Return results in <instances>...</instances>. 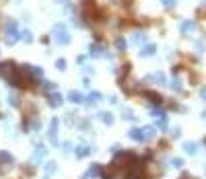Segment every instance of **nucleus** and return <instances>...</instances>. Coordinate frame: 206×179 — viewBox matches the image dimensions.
I'll use <instances>...</instances> for the list:
<instances>
[{"label": "nucleus", "mask_w": 206, "mask_h": 179, "mask_svg": "<svg viewBox=\"0 0 206 179\" xmlns=\"http://www.w3.org/2000/svg\"><path fill=\"white\" fill-rule=\"evenodd\" d=\"M19 31H17V21H13V19H8L6 21V29H4V41L8 43V45H14V43L19 41Z\"/></svg>", "instance_id": "nucleus-1"}, {"label": "nucleus", "mask_w": 206, "mask_h": 179, "mask_svg": "<svg viewBox=\"0 0 206 179\" xmlns=\"http://www.w3.org/2000/svg\"><path fill=\"white\" fill-rule=\"evenodd\" d=\"M54 39L58 45H68L70 43V33L66 31V27L62 25V23H58L54 27Z\"/></svg>", "instance_id": "nucleus-2"}, {"label": "nucleus", "mask_w": 206, "mask_h": 179, "mask_svg": "<svg viewBox=\"0 0 206 179\" xmlns=\"http://www.w3.org/2000/svg\"><path fill=\"white\" fill-rule=\"evenodd\" d=\"M46 157H48V148H46L43 144H39V146L33 150V154H31V161H33V163H41Z\"/></svg>", "instance_id": "nucleus-3"}, {"label": "nucleus", "mask_w": 206, "mask_h": 179, "mask_svg": "<svg viewBox=\"0 0 206 179\" xmlns=\"http://www.w3.org/2000/svg\"><path fill=\"white\" fill-rule=\"evenodd\" d=\"M179 31L184 35H192L196 31V21H181L179 23Z\"/></svg>", "instance_id": "nucleus-4"}, {"label": "nucleus", "mask_w": 206, "mask_h": 179, "mask_svg": "<svg viewBox=\"0 0 206 179\" xmlns=\"http://www.w3.org/2000/svg\"><path fill=\"white\" fill-rule=\"evenodd\" d=\"M50 140H52V144H58V119H52V122H50Z\"/></svg>", "instance_id": "nucleus-5"}, {"label": "nucleus", "mask_w": 206, "mask_h": 179, "mask_svg": "<svg viewBox=\"0 0 206 179\" xmlns=\"http://www.w3.org/2000/svg\"><path fill=\"white\" fill-rule=\"evenodd\" d=\"M48 103H50V107H60V105L64 103V97H62L60 93H50Z\"/></svg>", "instance_id": "nucleus-6"}, {"label": "nucleus", "mask_w": 206, "mask_h": 179, "mask_svg": "<svg viewBox=\"0 0 206 179\" xmlns=\"http://www.w3.org/2000/svg\"><path fill=\"white\" fill-rule=\"evenodd\" d=\"M14 68H17V66H14L13 62H2L0 64V76H2V78H8V74H10Z\"/></svg>", "instance_id": "nucleus-7"}, {"label": "nucleus", "mask_w": 206, "mask_h": 179, "mask_svg": "<svg viewBox=\"0 0 206 179\" xmlns=\"http://www.w3.org/2000/svg\"><path fill=\"white\" fill-rule=\"evenodd\" d=\"M101 165H99V163H95V165H91L89 167V171L85 173V175H82V179H89V177H97V175H101Z\"/></svg>", "instance_id": "nucleus-8"}, {"label": "nucleus", "mask_w": 206, "mask_h": 179, "mask_svg": "<svg viewBox=\"0 0 206 179\" xmlns=\"http://www.w3.org/2000/svg\"><path fill=\"white\" fill-rule=\"evenodd\" d=\"M146 80H155V84H161V87H165V84H167V78H165L163 72H155V74H149V76H146Z\"/></svg>", "instance_id": "nucleus-9"}, {"label": "nucleus", "mask_w": 206, "mask_h": 179, "mask_svg": "<svg viewBox=\"0 0 206 179\" xmlns=\"http://www.w3.org/2000/svg\"><path fill=\"white\" fill-rule=\"evenodd\" d=\"M91 152H93V148H91V146H87V144H81V146H76V148H74V154H76L78 158L89 157Z\"/></svg>", "instance_id": "nucleus-10"}, {"label": "nucleus", "mask_w": 206, "mask_h": 179, "mask_svg": "<svg viewBox=\"0 0 206 179\" xmlns=\"http://www.w3.org/2000/svg\"><path fill=\"white\" fill-rule=\"evenodd\" d=\"M128 136L132 138V140H136V142H144L146 138H144V132L140 130V128H132L130 132H128Z\"/></svg>", "instance_id": "nucleus-11"}, {"label": "nucleus", "mask_w": 206, "mask_h": 179, "mask_svg": "<svg viewBox=\"0 0 206 179\" xmlns=\"http://www.w3.org/2000/svg\"><path fill=\"white\" fill-rule=\"evenodd\" d=\"M89 56H93V58L105 56V52H103V45H99V43H91V48H89Z\"/></svg>", "instance_id": "nucleus-12"}, {"label": "nucleus", "mask_w": 206, "mask_h": 179, "mask_svg": "<svg viewBox=\"0 0 206 179\" xmlns=\"http://www.w3.org/2000/svg\"><path fill=\"white\" fill-rule=\"evenodd\" d=\"M0 163H4L6 167H13L14 165L13 154H10V152H6V150H2V152H0Z\"/></svg>", "instance_id": "nucleus-13"}, {"label": "nucleus", "mask_w": 206, "mask_h": 179, "mask_svg": "<svg viewBox=\"0 0 206 179\" xmlns=\"http://www.w3.org/2000/svg\"><path fill=\"white\" fill-rule=\"evenodd\" d=\"M157 54V45H153V43H149V45H144L142 49H140V56L142 58H149V56H155Z\"/></svg>", "instance_id": "nucleus-14"}, {"label": "nucleus", "mask_w": 206, "mask_h": 179, "mask_svg": "<svg viewBox=\"0 0 206 179\" xmlns=\"http://www.w3.org/2000/svg\"><path fill=\"white\" fill-rule=\"evenodd\" d=\"M68 101H72V103H85V97H82V93H78V91H70Z\"/></svg>", "instance_id": "nucleus-15"}, {"label": "nucleus", "mask_w": 206, "mask_h": 179, "mask_svg": "<svg viewBox=\"0 0 206 179\" xmlns=\"http://www.w3.org/2000/svg\"><path fill=\"white\" fill-rule=\"evenodd\" d=\"M124 177L126 179H142V171H140V167H134V169H130Z\"/></svg>", "instance_id": "nucleus-16"}, {"label": "nucleus", "mask_w": 206, "mask_h": 179, "mask_svg": "<svg viewBox=\"0 0 206 179\" xmlns=\"http://www.w3.org/2000/svg\"><path fill=\"white\" fill-rule=\"evenodd\" d=\"M99 119H101L105 126H113V115H111L109 111H101V113H99Z\"/></svg>", "instance_id": "nucleus-17"}, {"label": "nucleus", "mask_w": 206, "mask_h": 179, "mask_svg": "<svg viewBox=\"0 0 206 179\" xmlns=\"http://www.w3.org/2000/svg\"><path fill=\"white\" fill-rule=\"evenodd\" d=\"M101 99H103V95H101V93L93 91V93H89V97H87V103H89V105H95V103H99Z\"/></svg>", "instance_id": "nucleus-18"}, {"label": "nucleus", "mask_w": 206, "mask_h": 179, "mask_svg": "<svg viewBox=\"0 0 206 179\" xmlns=\"http://www.w3.org/2000/svg\"><path fill=\"white\" fill-rule=\"evenodd\" d=\"M184 150L188 152V154H196V152H198V144H196V142H185Z\"/></svg>", "instance_id": "nucleus-19"}, {"label": "nucleus", "mask_w": 206, "mask_h": 179, "mask_svg": "<svg viewBox=\"0 0 206 179\" xmlns=\"http://www.w3.org/2000/svg\"><path fill=\"white\" fill-rule=\"evenodd\" d=\"M41 89L46 91V93H54V91L58 89V84L52 83V80H46V83H41Z\"/></svg>", "instance_id": "nucleus-20"}, {"label": "nucleus", "mask_w": 206, "mask_h": 179, "mask_svg": "<svg viewBox=\"0 0 206 179\" xmlns=\"http://www.w3.org/2000/svg\"><path fill=\"white\" fill-rule=\"evenodd\" d=\"M167 126H169V122H167V115L157 117V128H159L161 132H165V130H167Z\"/></svg>", "instance_id": "nucleus-21"}, {"label": "nucleus", "mask_w": 206, "mask_h": 179, "mask_svg": "<svg viewBox=\"0 0 206 179\" xmlns=\"http://www.w3.org/2000/svg\"><path fill=\"white\" fill-rule=\"evenodd\" d=\"M142 132H144V138H146V140H151V138H155V134H157V128L146 126V128H142Z\"/></svg>", "instance_id": "nucleus-22"}, {"label": "nucleus", "mask_w": 206, "mask_h": 179, "mask_svg": "<svg viewBox=\"0 0 206 179\" xmlns=\"http://www.w3.org/2000/svg\"><path fill=\"white\" fill-rule=\"evenodd\" d=\"M132 41L136 43V45H142V43H146V33H134Z\"/></svg>", "instance_id": "nucleus-23"}, {"label": "nucleus", "mask_w": 206, "mask_h": 179, "mask_svg": "<svg viewBox=\"0 0 206 179\" xmlns=\"http://www.w3.org/2000/svg\"><path fill=\"white\" fill-rule=\"evenodd\" d=\"M25 68H27L29 72H31V74L35 76V78H41V76H43V70H41V68H37V66H29V64H27Z\"/></svg>", "instance_id": "nucleus-24"}, {"label": "nucleus", "mask_w": 206, "mask_h": 179, "mask_svg": "<svg viewBox=\"0 0 206 179\" xmlns=\"http://www.w3.org/2000/svg\"><path fill=\"white\" fill-rule=\"evenodd\" d=\"M126 45H128V43H126V39H124L122 35H120V37H116V49H117V52H124V49H126Z\"/></svg>", "instance_id": "nucleus-25"}, {"label": "nucleus", "mask_w": 206, "mask_h": 179, "mask_svg": "<svg viewBox=\"0 0 206 179\" xmlns=\"http://www.w3.org/2000/svg\"><path fill=\"white\" fill-rule=\"evenodd\" d=\"M21 39H23L25 43H31V41H33V35H31V31H27V29H25V31H21Z\"/></svg>", "instance_id": "nucleus-26"}, {"label": "nucleus", "mask_w": 206, "mask_h": 179, "mask_svg": "<svg viewBox=\"0 0 206 179\" xmlns=\"http://www.w3.org/2000/svg\"><path fill=\"white\" fill-rule=\"evenodd\" d=\"M56 169H58V165H56L54 161H48V163H46V173H48V175L56 173Z\"/></svg>", "instance_id": "nucleus-27"}, {"label": "nucleus", "mask_w": 206, "mask_h": 179, "mask_svg": "<svg viewBox=\"0 0 206 179\" xmlns=\"http://www.w3.org/2000/svg\"><path fill=\"white\" fill-rule=\"evenodd\" d=\"M6 101L13 105V107H19V105H21V103H19V95H14V93H10V95H8Z\"/></svg>", "instance_id": "nucleus-28"}, {"label": "nucleus", "mask_w": 206, "mask_h": 179, "mask_svg": "<svg viewBox=\"0 0 206 179\" xmlns=\"http://www.w3.org/2000/svg\"><path fill=\"white\" fill-rule=\"evenodd\" d=\"M122 117L124 119H136V115H134L130 109H122Z\"/></svg>", "instance_id": "nucleus-29"}, {"label": "nucleus", "mask_w": 206, "mask_h": 179, "mask_svg": "<svg viewBox=\"0 0 206 179\" xmlns=\"http://www.w3.org/2000/svg\"><path fill=\"white\" fill-rule=\"evenodd\" d=\"M171 89L173 91H181V80H179V78H173L171 80Z\"/></svg>", "instance_id": "nucleus-30"}, {"label": "nucleus", "mask_w": 206, "mask_h": 179, "mask_svg": "<svg viewBox=\"0 0 206 179\" xmlns=\"http://www.w3.org/2000/svg\"><path fill=\"white\" fill-rule=\"evenodd\" d=\"M146 97H149V99H151L153 103H161V97H159L157 93H146Z\"/></svg>", "instance_id": "nucleus-31"}, {"label": "nucleus", "mask_w": 206, "mask_h": 179, "mask_svg": "<svg viewBox=\"0 0 206 179\" xmlns=\"http://www.w3.org/2000/svg\"><path fill=\"white\" fill-rule=\"evenodd\" d=\"M56 68H58V70H66V60H64V58L56 60Z\"/></svg>", "instance_id": "nucleus-32"}, {"label": "nucleus", "mask_w": 206, "mask_h": 179, "mask_svg": "<svg viewBox=\"0 0 206 179\" xmlns=\"http://www.w3.org/2000/svg\"><path fill=\"white\" fill-rule=\"evenodd\" d=\"M171 165H173V167H177V169H179V167L184 165V161H181V158H173V161H171Z\"/></svg>", "instance_id": "nucleus-33"}, {"label": "nucleus", "mask_w": 206, "mask_h": 179, "mask_svg": "<svg viewBox=\"0 0 206 179\" xmlns=\"http://www.w3.org/2000/svg\"><path fill=\"white\" fill-rule=\"evenodd\" d=\"M62 150H64V152H70V150H72V144H70V142H64V144H62Z\"/></svg>", "instance_id": "nucleus-34"}, {"label": "nucleus", "mask_w": 206, "mask_h": 179, "mask_svg": "<svg viewBox=\"0 0 206 179\" xmlns=\"http://www.w3.org/2000/svg\"><path fill=\"white\" fill-rule=\"evenodd\" d=\"M161 2H163V4H165V6H167V8L175 6V0H161Z\"/></svg>", "instance_id": "nucleus-35"}, {"label": "nucleus", "mask_w": 206, "mask_h": 179, "mask_svg": "<svg viewBox=\"0 0 206 179\" xmlns=\"http://www.w3.org/2000/svg\"><path fill=\"white\" fill-rule=\"evenodd\" d=\"M161 115H165L163 109H153V117H161Z\"/></svg>", "instance_id": "nucleus-36"}, {"label": "nucleus", "mask_w": 206, "mask_h": 179, "mask_svg": "<svg viewBox=\"0 0 206 179\" xmlns=\"http://www.w3.org/2000/svg\"><path fill=\"white\" fill-rule=\"evenodd\" d=\"M171 134H173V138H177L179 134H181V130H179V128H173V132H171Z\"/></svg>", "instance_id": "nucleus-37"}, {"label": "nucleus", "mask_w": 206, "mask_h": 179, "mask_svg": "<svg viewBox=\"0 0 206 179\" xmlns=\"http://www.w3.org/2000/svg\"><path fill=\"white\" fill-rule=\"evenodd\" d=\"M200 97L206 101V87H202V89H200Z\"/></svg>", "instance_id": "nucleus-38"}, {"label": "nucleus", "mask_w": 206, "mask_h": 179, "mask_svg": "<svg viewBox=\"0 0 206 179\" xmlns=\"http://www.w3.org/2000/svg\"><path fill=\"white\" fill-rule=\"evenodd\" d=\"M82 70H85V74H93V68H89V66H85Z\"/></svg>", "instance_id": "nucleus-39"}, {"label": "nucleus", "mask_w": 206, "mask_h": 179, "mask_svg": "<svg viewBox=\"0 0 206 179\" xmlns=\"http://www.w3.org/2000/svg\"><path fill=\"white\" fill-rule=\"evenodd\" d=\"M58 2H66V0H58Z\"/></svg>", "instance_id": "nucleus-40"}, {"label": "nucleus", "mask_w": 206, "mask_h": 179, "mask_svg": "<svg viewBox=\"0 0 206 179\" xmlns=\"http://www.w3.org/2000/svg\"><path fill=\"white\" fill-rule=\"evenodd\" d=\"M204 119H206V111H204Z\"/></svg>", "instance_id": "nucleus-41"}, {"label": "nucleus", "mask_w": 206, "mask_h": 179, "mask_svg": "<svg viewBox=\"0 0 206 179\" xmlns=\"http://www.w3.org/2000/svg\"><path fill=\"white\" fill-rule=\"evenodd\" d=\"M43 179H48V177H43Z\"/></svg>", "instance_id": "nucleus-42"}, {"label": "nucleus", "mask_w": 206, "mask_h": 179, "mask_svg": "<svg viewBox=\"0 0 206 179\" xmlns=\"http://www.w3.org/2000/svg\"><path fill=\"white\" fill-rule=\"evenodd\" d=\"M0 173H2V171H0Z\"/></svg>", "instance_id": "nucleus-43"}]
</instances>
